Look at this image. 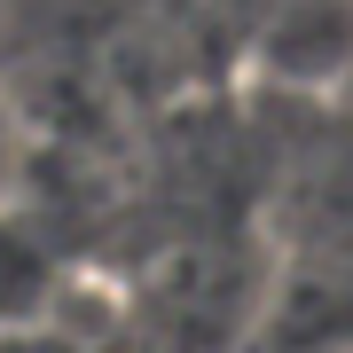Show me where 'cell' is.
Returning a JSON list of instances; mask_svg holds the SVG:
<instances>
[]
</instances>
